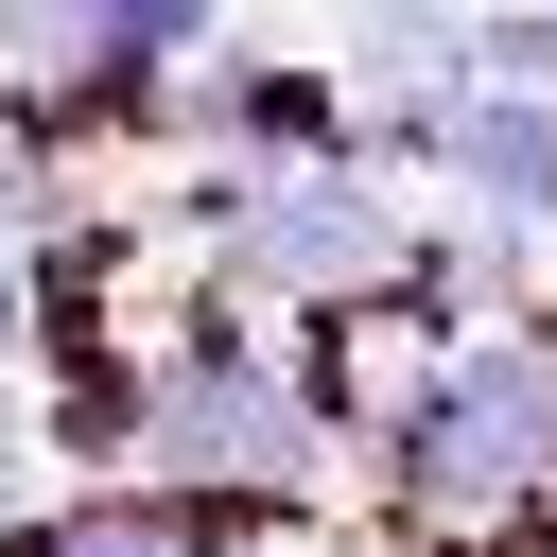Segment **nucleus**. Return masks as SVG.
Wrapping results in <instances>:
<instances>
[{"label":"nucleus","mask_w":557,"mask_h":557,"mask_svg":"<svg viewBox=\"0 0 557 557\" xmlns=\"http://www.w3.org/2000/svg\"><path fill=\"white\" fill-rule=\"evenodd\" d=\"M0 383H35V244L0 226Z\"/></svg>","instance_id":"39448f33"},{"label":"nucleus","mask_w":557,"mask_h":557,"mask_svg":"<svg viewBox=\"0 0 557 557\" xmlns=\"http://www.w3.org/2000/svg\"><path fill=\"white\" fill-rule=\"evenodd\" d=\"M470 87H540L557 104V0H470Z\"/></svg>","instance_id":"7ed1b4c3"},{"label":"nucleus","mask_w":557,"mask_h":557,"mask_svg":"<svg viewBox=\"0 0 557 557\" xmlns=\"http://www.w3.org/2000/svg\"><path fill=\"white\" fill-rule=\"evenodd\" d=\"M226 540H244L226 505H174V487H139V470H122V487H35V505L0 522V557H226Z\"/></svg>","instance_id":"f03ea898"},{"label":"nucleus","mask_w":557,"mask_h":557,"mask_svg":"<svg viewBox=\"0 0 557 557\" xmlns=\"http://www.w3.org/2000/svg\"><path fill=\"white\" fill-rule=\"evenodd\" d=\"M435 174H453V209L487 226V244H557V104L540 87H453L435 104Z\"/></svg>","instance_id":"f257e3e1"},{"label":"nucleus","mask_w":557,"mask_h":557,"mask_svg":"<svg viewBox=\"0 0 557 557\" xmlns=\"http://www.w3.org/2000/svg\"><path fill=\"white\" fill-rule=\"evenodd\" d=\"M104 52H139V70H209V52H226V0H104Z\"/></svg>","instance_id":"20e7f679"},{"label":"nucleus","mask_w":557,"mask_h":557,"mask_svg":"<svg viewBox=\"0 0 557 557\" xmlns=\"http://www.w3.org/2000/svg\"><path fill=\"white\" fill-rule=\"evenodd\" d=\"M35 487H52V470H35V418H17V383H0V522H17Z\"/></svg>","instance_id":"423d86ee"}]
</instances>
